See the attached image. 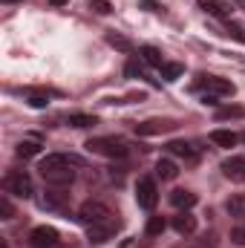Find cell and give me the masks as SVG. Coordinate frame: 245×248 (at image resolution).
<instances>
[{"label": "cell", "mask_w": 245, "mask_h": 248, "mask_svg": "<svg viewBox=\"0 0 245 248\" xmlns=\"http://www.w3.org/2000/svg\"><path fill=\"white\" fill-rule=\"evenodd\" d=\"M116 214L104 205V202H98V199H87L81 208H78V219L84 222V225H113L116 219H113Z\"/></svg>", "instance_id": "obj_1"}, {"label": "cell", "mask_w": 245, "mask_h": 248, "mask_svg": "<svg viewBox=\"0 0 245 248\" xmlns=\"http://www.w3.org/2000/svg\"><path fill=\"white\" fill-rule=\"evenodd\" d=\"M84 147L90 153H98V156H107V159H124L127 156V144L122 139H90Z\"/></svg>", "instance_id": "obj_2"}, {"label": "cell", "mask_w": 245, "mask_h": 248, "mask_svg": "<svg viewBox=\"0 0 245 248\" xmlns=\"http://www.w3.org/2000/svg\"><path fill=\"white\" fill-rule=\"evenodd\" d=\"M3 187H6V193L23 196V199L32 196V179H29V173H23V170H12V173H6Z\"/></svg>", "instance_id": "obj_3"}, {"label": "cell", "mask_w": 245, "mask_h": 248, "mask_svg": "<svg viewBox=\"0 0 245 248\" xmlns=\"http://www.w3.org/2000/svg\"><path fill=\"white\" fill-rule=\"evenodd\" d=\"M136 202H138V208H144V211H153L156 208V202H159V190H156V182L153 179H138V185H136Z\"/></svg>", "instance_id": "obj_4"}, {"label": "cell", "mask_w": 245, "mask_h": 248, "mask_svg": "<svg viewBox=\"0 0 245 248\" xmlns=\"http://www.w3.org/2000/svg\"><path fill=\"white\" fill-rule=\"evenodd\" d=\"M29 246L32 248H55L58 246V231L49 228V225H38L29 234Z\"/></svg>", "instance_id": "obj_5"}, {"label": "cell", "mask_w": 245, "mask_h": 248, "mask_svg": "<svg viewBox=\"0 0 245 248\" xmlns=\"http://www.w3.org/2000/svg\"><path fill=\"white\" fill-rule=\"evenodd\" d=\"M72 165H81V159L66 156V153H49V156H44V159H41L38 170H41V173H46V170H58V168H72Z\"/></svg>", "instance_id": "obj_6"}, {"label": "cell", "mask_w": 245, "mask_h": 248, "mask_svg": "<svg viewBox=\"0 0 245 248\" xmlns=\"http://www.w3.org/2000/svg\"><path fill=\"white\" fill-rule=\"evenodd\" d=\"M199 87H205L211 95H234V93H237V87H234L231 81H225V78H216V75H202Z\"/></svg>", "instance_id": "obj_7"}, {"label": "cell", "mask_w": 245, "mask_h": 248, "mask_svg": "<svg viewBox=\"0 0 245 248\" xmlns=\"http://www.w3.org/2000/svg\"><path fill=\"white\" fill-rule=\"evenodd\" d=\"M176 124L168 122V119H147V122L136 124V133L138 136H159V133H168V130H173Z\"/></svg>", "instance_id": "obj_8"}, {"label": "cell", "mask_w": 245, "mask_h": 248, "mask_svg": "<svg viewBox=\"0 0 245 248\" xmlns=\"http://www.w3.org/2000/svg\"><path fill=\"white\" fill-rule=\"evenodd\" d=\"M222 173L231 182H245V156H231L222 162Z\"/></svg>", "instance_id": "obj_9"}, {"label": "cell", "mask_w": 245, "mask_h": 248, "mask_svg": "<svg viewBox=\"0 0 245 248\" xmlns=\"http://www.w3.org/2000/svg\"><path fill=\"white\" fill-rule=\"evenodd\" d=\"M44 176V182L52 187H63V185H72V179H75V170L72 168H58V170H46V173H41Z\"/></svg>", "instance_id": "obj_10"}, {"label": "cell", "mask_w": 245, "mask_h": 248, "mask_svg": "<svg viewBox=\"0 0 245 248\" xmlns=\"http://www.w3.org/2000/svg\"><path fill=\"white\" fill-rule=\"evenodd\" d=\"M196 3H199V9H205L214 17H231V6L222 0H196Z\"/></svg>", "instance_id": "obj_11"}, {"label": "cell", "mask_w": 245, "mask_h": 248, "mask_svg": "<svg viewBox=\"0 0 245 248\" xmlns=\"http://www.w3.org/2000/svg\"><path fill=\"white\" fill-rule=\"evenodd\" d=\"M113 231H116V222H113V225H87L90 243H107V240L113 237Z\"/></svg>", "instance_id": "obj_12"}, {"label": "cell", "mask_w": 245, "mask_h": 248, "mask_svg": "<svg viewBox=\"0 0 245 248\" xmlns=\"http://www.w3.org/2000/svg\"><path fill=\"white\" fill-rule=\"evenodd\" d=\"M66 202H69V193H61V190H49L41 199V205L49 208V211H61V208H66Z\"/></svg>", "instance_id": "obj_13"}, {"label": "cell", "mask_w": 245, "mask_h": 248, "mask_svg": "<svg viewBox=\"0 0 245 248\" xmlns=\"http://www.w3.org/2000/svg\"><path fill=\"white\" fill-rule=\"evenodd\" d=\"M211 141H214V144H219V147H237L240 136H237V133H231V130H214V133H211Z\"/></svg>", "instance_id": "obj_14"}, {"label": "cell", "mask_w": 245, "mask_h": 248, "mask_svg": "<svg viewBox=\"0 0 245 248\" xmlns=\"http://www.w3.org/2000/svg\"><path fill=\"white\" fill-rule=\"evenodd\" d=\"M179 234H193L196 231V219L190 217V214H179V217H173V222H170Z\"/></svg>", "instance_id": "obj_15"}, {"label": "cell", "mask_w": 245, "mask_h": 248, "mask_svg": "<svg viewBox=\"0 0 245 248\" xmlns=\"http://www.w3.org/2000/svg\"><path fill=\"white\" fill-rule=\"evenodd\" d=\"M225 211H228L234 219H243V217H245V196H243V193L231 196V199L225 202Z\"/></svg>", "instance_id": "obj_16"}, {"label": "cell", "mask_w": 245, "mask_h": 248, "mask_svg": "<svg viewBox=\"0 0 245 248\" xmlns=\"http://www.w3.org/2000/svg\"><path fill=\"white\" fill-rule=\"evenodd\" d=\"M170 202L176 208H193L196 205V193H190V190H173L170 193Z\"/></svg>", "instance_id": "obj_17"}, {"label": "cell", "mask_w": 245, "mask_h": 248, "mask_svg": "<svg viewBox=\"0 0 245 248\" xmlns=\"http://www.w3.org/2000/svg\"><path fill=\"white\" fill-rule=\"evenodd\" d=\"M168 150H170L173 156H182V159H190V162L196 159V150H193V147H190L187 141H170V144H168Z\"/></svg>", "instance_id": "obj_18"}, {"label": "cell", "mask_w": 245, "mask_h": 248, "mask_svg": "<svg viewBox=\"0 0 245 248\" xmlns=\"http://www.w3.org/2000/svg\"><path fill=\"white\" fill-rule=\"evenodd\" d=\"M156 173H159L162 179H176L179 170H176V165H173L170 159H159V162H156Z\"/></svg>", "instance_id": "obj_19"}, {"label": "cell", "mask_w": 245, "mask_h": 248, "mask_svg": "<svg viewBox=\"0 0 245 248\" xmlns=\"http://www.w3.org/2000/svg\"><path fill=\"white\" fill-rule=\"evenodd\" d=\"M141 58L150 63V66H159V69L165 66V58H162V52L156 46H141Z\"/></svg>", "instance_id": "obj_20"}, {"label": "cell", "mask_w": 245, "mask_h": 248, "mask_svg": "<svg viewBox=\"0 0 245 248\" xmlns=\"http://www.w3.org/2000/svg\"><path fill=\"white\" fill-rule=\"evenodd\" d=\"M41 153V144L38 141H20L17 144V156L20 159H32V156H38Z\"/></svg>", "instance_id": "obj_21"}, {"label": "cell", "mask_w": 245, "mask_h": 248, "mask_svg": "<svg viewBox=\"0 0 245 248\" xmlns=\"http://www.w3.org/2000/svg\"><path fill=\"white\" fill-rule=\"evenodd\" d=\"M69 124H72V127H95L98 119H95V116H87V113H72V116H69Z\"/></svg>", "instance_id": "obj_22"}, {"label": "cell", "mask_w": 245, "mask_h": 248, "mask_svg": "<svg viewBox=\"0 0 245 248\" xmlns=\"http://www.w3.org/2000/svg\"><path fill=\"white\" fill-rule=\"evenodd\" d=\"M182 72H184L182 63H165L162 66V78L165 81H176V78H182Z\"/></svg>", "instance_id": "obj_23"}, {"label": "cell", "mask_w": 245, "mask_h": 248, "mask_svg": "<svg viewBox=\"0 0 245 248\" xmlns=\"http://www.w3.org/2000/svg\"><path fill=\"white\" fill-rule=\"evenodd\" d=\"M245 116V107H219L216 110V119L225 122V119H243Z\"/></svg>", "instance_id": "obj_24"}, {"label": "cell", "mask_w": 245, "mask_h": 248, "mask_svg": "<svg viewBox=\"0 0 245 248\" xmlns=\"http://www.w3.org/2000/svg\"><path fill=\"white\" fill-rule=\"evenodd\" d=\"M165 228H168V222H165L162 217H150V219H147V228H144V231H147L150 237H159V234H162Z\"/></svg>", "instance_id": "obj_25"}, {"label": "cell", "mask_w": 245, "mask_h": 248, "mask_svg": "<svg viewBox=\"0 0 245 248\" xmlns=\"http://www.w3.org/2000/svg\"><path fill=\"white\" fill-rule=\"evenodd\" d=\"M107 44H110V46H116V49H122V52H130V49H133V44H130L127 38H122V35H116V32H110V35H107Z\"/></svg>", "instance_id": "obj_26"}, {"label": "cell", "mask_w": 245, "mask_h": 248, "mask_svg": "<svg viewBox=\"0 0 245 248\" xmlns=\"http://www.w3.org/2000/svg\"><path fill=\"white\" fill-rule=\"evenodd\" d=\"M29 104H32L35 110H44V107H49V95H44V93H29Z\"/></svg>", "instance_id": "obj_27"}, {"label": "cell", "mask_w": 245, "mask_h": 248, "mask_svg": "<svg viewBox=\"0 0 245 248\" xmlns=\"http://www.w3.org/2000/svg\"><path fill=\"white\" fill-rule=\"evenodd\" d=\"M15 217V205L9 202V196H0V219H12Z\"/></svg>", "instance_id": "obj_28"}, {"label": "cell", "mask_w": 245, "mask_h": 248, "mask_svg": "<svg viewBox=\"0 0 245 248\" xmlns=\"http://www.w3.org/2000/svg\"><path fill=\"white\" fill-rule=\"evenodd\" d=\"M90 9H92V12H98V15H110V12H113L110 0H90Z\"/></svg>", "instance_id": "obj_29"}, {"label": "cell", "mask_w": 245, "mask_h": 248, "mask_svg": "<svg viewBox=\"0 0 245 248\" xmlns=\"http://www.w3.org/2000/svg\"><path fill=\"white\" fill-rule=\"evenodd\" d=\"M124 72H127L130 78H147V75H144V69H141V66H138L136 61H130V63H127V69H124Z\"/></svg>", "instance_id": "obj_30"}, {"label": "cell", "mask_w": 245, "mask_h": 248, "mask_svg": "<svg viewBox=\"0 0 245 248\" xmlns=\"http://www.w3.org/2000/svg\"><path fill=\"white\" fill-rule=\"evenodd\" d=\"M141 9H147V12H153V15H162V12H165L162 3H156V0H141Z\"/></svg>", "instance_id": "obj_31"}, {"label": "cell", "mask_w": 245, "mask_h": 248, "mask_svg": "<svg viewBox=\"0 0 245 248\" xmlns=\"http://www.w3.org/2000/svg\"><path fill=\"white\" fill-rule=\"evenodd\" d=\"M231 240H234L237 246H245V225H237V228L231 231Z\"/></svg>", "instance_id": "obj_32"}, {"label": "cell", "mask_w": 245, "mask_h": 248, "mask_svg": "<svg viewBox=\"0 0 245 248\" xmlns=\"http://www.w3.org/2000/svg\"><path fill=\"white\" fill-rule=\"evenodd\" d=\"M202 104H205V107H208V104H211V107H216L219 101H216V95H211V93H205V95H202Z\"/></svg>", "instance_id": "obj_33"}, {"label": "cell", "mask_w": 245, "mask_h": 248, "mask_svg": "<svg viewBox=\"0 0 245 248\" xmlns=\"http://www.w3.org/2000/svg\"><path fill=\"white\" fill-rule=\"evenodd\" d=\"M49 3H52V6H66L69 0H49Z\"/></svg>", "instance_id": "obj_34"}, {"label": "cell", "mask_w": 245, "mask_h": 248, "mask_svg": "<svg viewBox=\"0 0 245 248\" xmlns=\"http://www.w3.org/2000/svg\"><path fill=\"white\" fill-rule=\"evenodd\" d=\"M234 3H237V6H240V9H245V0H234Z\"/></svg>", "instance_id": "obj_35"}, {"label": "cell", "mask_w": 245, "mask_h": 248, "mask_svg": "<svg viewBox=\"0 0 245 248\" xmlns=\"http://www.w3.org/2000/svg\"><path fill=\"white\" fill-rule=\"evenodd\" d=\"M6 3H15V0H6Z\"/></svg>", "instance_id": "obj_36"}, {"label": "cell", "mask_w": 245, "mask_h": 248, "mask_svg": "<svg viewBox=\"0 0 245 248\" xmlns=\"http://www.w3.org/2000/svg\"><path fill=\"white\" fill-rule=\"evenodd\" d=\"M243 141H245V136H243Z\"/></svg>", "instance_id": "obj_37"}]
</instances>
